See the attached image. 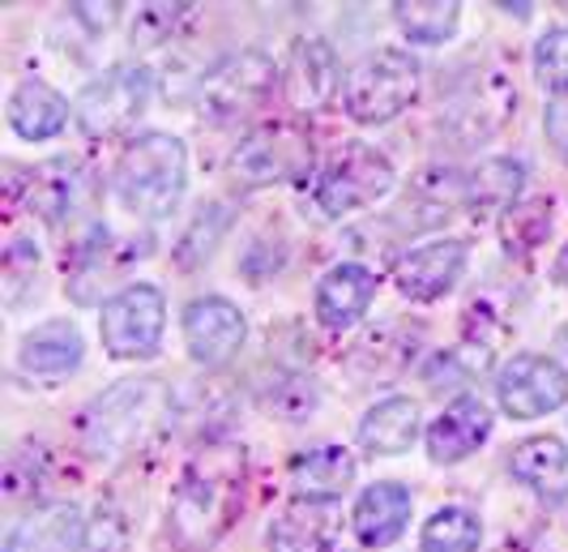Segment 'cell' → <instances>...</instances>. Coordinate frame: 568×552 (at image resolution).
Returning a JSON list of instances; mask_svg holds the SVG:
<instances>
[{
	"label": "cell",
	"mask_w": 568,
	"mask_h": 552,
	"mask_svg": "<svg viewBox=\"0 0 568 552\" xmlns=\"http://www.w3.org/2000/svg\"><path fill=\"white\" fill-rule=\"evenodd\" d=\"M244 489V445L205 441L193 463L184 466L171 493V535L184 549L214 544L231 526L235 501Z\"/></svg>",
	"instance_id": "1"
},
{
	"label": "cell",
	"mask_w": 568,
	"mask_h": 552,
	"mask_svg": "<svg viewBox=\"0 0 568 552\" xmlns=\"http://www.w3.org/2000/svg\"><path fill=\"white\" fill-rule=\"evenodd\" d=\"M171 403H175V394L159 378L115 381L112 390H103L99 399L85 403L82 420H78L82 450L90 459H108V463L138 450L159 420H171Z\"/></svg>",
	"instance_id": "2"
},
{
	"label": "cell",
	"mask_w": 568,
	"mask_h": 552,
	"mask_svg": "<svg viewBox=\"0 0 568 552\" xmlns=\"http://www.w3.org/2000/svg\"><path fill=\"white\" fill-rule=\"evenodd\" d=\"M189 180V150L171 133L129 138L112 172V189L120 205L138 219H168L184 198Z\"/></svg>",
	"instance_id": "3"
},
{
	"label": "cell",
	"mask_w": 568,
	"mask_h": 552,
	"mask_svg": "<svg viewBox=\"0 0 568 552\" xmlns=\"http://www.w3.org/2000/svg\"><path fill=\"white\" fill-rule=\"evenodd\" d=\"M419 99V60L402 48H376L346 73L342 108L359 124H389Z\"/></svg>",
	"instance_id": "4"
},
{
	"label": "cell",
	"mask_w": 568,
	"mask_h": 552,
	"mask_svg": "<svg viewBox=\"0 0 568 552\" xmlns=\"http://www.w3.org/2000/svg\"><path fill=\"white\" fill-rule=\"evenodd\" d=\"M394 189V163L368 142H342L313 180V205L321 219H346L368 210Z\"/></svg>",
	"instance_id": "5"
},
{
	"label": "cell",
	"mask_w": 568,
	"mask_h": 552,
	"mask_svg": "<svg viewBox=\"0 0 568 552\" xmlns=\"http://www.w3.org/2000/svg\"><path fill=\"white\" fill-rule=\"evenodd\" d=\"M278 78H283V69L265 52H256V48L231 52L219 64H210V73L197 82V112L205 120H219V124L248 117L253 108H261L274 94Z\"/></svg>",
	"instance_id": "6"
},
{
	"label": "cell",
	"mask_w": 568,
	"mask_h": 552,
	"mask_svg": "<svg viewBox=\"0 0 568 552\" xmlns=\"http://www.w3.org/2000/svg\"><path fill=\"white\" fill-rule=\"evenodd\" d=\"M150 99H154V73L145 64H115L94 82H85L73 103V117L90 138H120L145 117Z\"/></svg>",
	"instance_id": "7"
},
{
	"label": "cell",
	"mask_w": 568,
	"mask_h": 552,
	"mask_svg": "<svg viewBox=\"0 0 568 552\" xmlns=\"http://www.w3.org/2000/svg\"><path fill=\"white\" fill-rule=\"evenodd\" d=\"M308 172H313V138L291 120L253 129L231 154V175L240 189H265V184L300 180Z\"/></svg>",
	"instance_id": "8"
},
{
	"label": "cell",
	"mask_w": 568,
	"mask_h": 552,
	"mask_svg": "<svg viewBox=\"0 0 568 552\" xmlns=\"http://www.w3.org/2000/svg\"><path fill=\"white\" fill-rule=\"evenodd\" d=\"M168 330V295L154 283H133L115 291L99 313V339L115 360H150L163 348Z\"/></svg>",
	"instance_id": "9"
},
{
	"label": "cell",
	"mask_w": 568,
	"mask_h": 552,
	"mask_svg": "<svg viewBox=\"0 0 568 552\" xmlns=\"http://www.w3.org/2000/svg\"><path fill=\"white\" fill-rule=\"evenodd\" d=\"M517 112V90L505 73H475L449 94L440 112V133L449 145H479L491 133H500Z\"/></svg>",
	"instance_id": "10"
},
{
	"label": "cell",
	"mask_w": 568,
	"mask_h": 552,
	"mask_svg": "<svg viewBox=\"0 0 568 552\" xmlns=\"http://www.w3.org/2000/svg\"><path fill=\"white\" fill-rule=\"evenodd\" d=\"M145 253H150V240H129V235H115L112 228L94 223L64 258V265H69V295L78 304H99L103 291Z\"/></svg>",
	"instance_id": "11"
},
{
	"label": "cell",
	"mask_w": 568,
	"mask_h": 552,
	"mask_svg": "<svg viewBox=\"0 0 568 552\" xmlns=\"http://www.w3.org/2000/svg\"><path fill=\"white\" fill-rule=\"evenodd\" d=\"M496 399L513 420H539L568 403V373L551 355L521 351L496 373Z\"/></svg>",
	"instance_id": "12"
},
{
	"label": "cell",
	"mask_w": 568,
	"mask_h": 552,
	"mask_svg": "<svg viewBox=\"0 0 568 552\" xmlns=\"http://www.w3.org/2000/svg\"><path fill=\"white\" fill-rule=\"evenodd\" d=\"M283 99L291 112H325L342 94V60L325 39H300L283 64Z\"/></svg>",
	"instance_id": "13"
},
{
	"label": "cell",
	"mask_w": 568,
	"mask_h": 552,
	"mask_svg": "<svg viewBox=\"0 0 568 552\" xmlns=\"http://www.w3.org/2000/svg\"><path fill=\"white\" fill-rule=\"evenodd\" d=\"M244 334H248V321L223 295H197L184 309V343H189V355L205 369L227 364L244 348Z\"/></svg>",
	"instance_id": "14"
},
{
	"label": "cell",
	"mask_w": 568,
	"mask_h": 552,
	"mask_svg": "<svg viewBox=\"0 0 568 552\" xmlns=\"http://www.w3.org/2000/svg\"><path fill=\"white\" fill-rule=\"evenodd\" d=\"M466 262H470L466 240H432L402 253L394 265V283L406 300H440L466 274Z\"/></svg>",
	"instance_id": "15"
},
{
	"label": "cell",
	"mask_w": 568,
	"mask_h": 552,
	"mask_svg": "<svg viewBox=\"0 0 568 552\" xmlns=\"http://www.w3.org/2000/svg\"><path fill=\"white\" fill-rule=\"evenodd\" d=\"M491 433V411L479 394H462L440 411L427 429V459L436 466H454L470 459Z\"/></svg>",
	"instance_id": "16"
},
{
	"label": "cell",
	"mask_w": 568,
	"mask_h": 552,
	"mask_svg": "<svg viewBox=\"0 0 568 552\" xmlns=\"http://www.w3.org/2000/svg\"><path fill=\"white\" fill-rule=\"evenodd\" d=\"M372 300H376V274L368 265L338 262L334 270H325V279L316 283L313 309L325 330H351L355 321H364Z\"/></svg>",
	"instance_id": "17"
},
{
	"label": "cell",
	"mask_w": 568,
	"mask_h": 552,
	"mask_svg": "<svg viewBox=\"0 0 568 552\" xmlns=\"http://www.w3.org/2000/svg\"><path fill=\"white\" fill-rule=\"evenodd\" d=\"M342 531V510L334 501H291L270 523L265 544L270 552H329Z\"/></svg>",
	"instance_id": "18"
},
{
	"label": "cell",
	"mask_w": 568,
	"mask_h": 552,
	"mask_svg": "<svg viewBox=\"0 0 568 552\" xmlns=\"http://www.w3.org/2000/svg\"><path fill=\"white\" fill-rule=\"evenodd\" d=\"M410 489H402L394 480H381L359 493L355 501V514H351V526H355V540L364 549H389L398 544L406 523H410Z\"/></svg>",
	"instance_id": "19"
},
{
	"label": "cell",
	"mask_w": 568,
	"mask_h": 552,
	"mask_svg": "<svg viewBox=\"0 0 568 552\" xmlns=\"http://www.w3.org/2000/svg\"><path fill=\"white\" fill-rule=\"evenodd\" d=\"M85 355V343H82V330L73 325V321H43V325H34L27 339H22V348H18V369L27 373V378H64V373H73L78 364H82Z\"/></svg>",
	"instance_id": "20"
},
{
	"label": "cell",
	"mask_w": 568,
	"mask_h": 552,
	"mask_svg": "<svg viewBox=\"0 0 568 552\" xmlns=\"http://www.w3.org/2000/svg\"><path fill=\"white\" fill-rule=\"evenodd\" d=\"M85 172L78 159H48L27 175V205L43 223H64L85 202Z\"/></svg>",
	"instance_id": "21"
},
{
	"label": "cell",
	"mask_w": 568,
	"mask_h": 552,
	"mask_svg": "<svg viewBox=\"0 0 568 552\" xmlns=\"http://www.w3.org/2000/svg\"><path fill=\"white\" fill-rule=\"evenodd\" d=\"M85 544V519L78 505L52 501L39 505L30 519L13 526L4 552H82Z\"/></svg>",
	"instance_id": "22"
},
{
	"label": "cell",
	"mask_w": 568,
	"mask_h": 552,
	"mask_svg": "<svg viewBox=\"0 0 568 552\" xmlns=\"http://www.w3.org/2000/svg\"><path fill=\"white\" fill-rule=\"evenodd\" d=\"M286 480L304 501H338L355 484V454L342 445H316L308 454L291 459Z\"/></svg>",
	"instance_id": "23"
},
{
	"label": "cell",
	"mask_w": 568,
	"mask_h": 552,
	"mask_svg": "<svg viewBox=\"0 0 568 552\" xmlns=\"http://www.w3.org/2000/svg\"><path fill=\"white\" fill-rule=\"evenodd\" d=\"M513 480H521L542 501H565L568 496V445L560 436H530L513 450L509 459Z\"/></svg>",
	"instance_id": "24"
},
{
	"label": "cell",
	"mask_w": 568,
	"mask_h": 552,
	"mask_svg": "<svg viewBox=\"0 0 568 552\" xmlns=\"http://www.w3.org/2000/svg\"><path fill=\"white\" fill-rule=\"evenodd\" d=\"M9 124L27 142H48V138H57L60 129L69 124V99L48 87V82L27 78L9 94Z\"/></svg>",
	"instance_id": "25"
},
{
	"label": "cell",
	"mask_w": 568,
	"mask_h": 552,
	"mask_svg": "<svg viewBox=\"0 0 568 552\" xmlns=\"http://www.w3.org/2000/svg\"><path fill=\"white\" fill-rule=\"evenodd\" d=\"M419 436V403L415 399H381L376 408H368V415L359 420V445L368 454H385L394 459L402 450H410V441Z\"/></svg>",
	"instance_id": "26"
},
{
	"label": "cell",
	"mask_w": 568,
	"mask_h": 552,
	"mask_svg": "<svg viewBox=\"0 0 568 552\" xmlns=\"http://www.w3.org/2000/svg\"><path fill=\"white\" fill-rule=\"evenodd\" d=\"M410 360H415V334L406 325H381V330L364 334L351 351V369L376 385L402 378L410 369Z\"/></svg>",
	"instance_id": "27"
},
{
	"label": "cell",
	"mask_w": 568,
	"mask_h": 552,
	"mask_svg": "<svg viewBox=\"0 0 568 552\" xmlns=\"http://www.w3.org/2000/svg\"><path fill=\"white\" fill-rule=\"evenodd\" d=\"M526 184V163L521 159H484L462 175V205L470 210H509L517 205V193Z\"/></svg>",
	"instance_id": "28"
},
{
	"label": "cell",
	"mask_w": 568,
	"mask_h": 552,
	"mask_svg": "<svg viewBox=\"0 0 568 552\" xmlns=\"http://www.w3.org/2000/svg\"><path fill=\"white\" fill-rule=\"evenodd\" d=\"M484 523L462 505H440L419 531V552H479Z\"/></svg>",
	"instance_id": "29"
},
{
	"label": "cell",
	"mask_w": 568,
	"mask_h": 552,
	"mask_svg": "<svg viewBox=\"0 0 568 552\" xmlns=\"http://www.w3.org/2000/svg\"><path fill=\"white\" fill-rule=\"evenodd\" d=\"M394 22L406 39L415 43H445L454 39L457 22H462V4H440V0H424V4H394Z\"/></svg>",
	"instance_id": "30"
},
{
	"label": "cell",
	"mask_w": 568,
	"mask_h": 552,
	"mask_svg": "<svg viewBox=\"0 0 568 552\" xmlns=\"http://www.w3.org/2000/svg\"><path fill=\"white\" fill-rule=\"evenodd\" d=\"M551 232V202L547 198H530V202H517L505 210L500 219V240L509 253H530L539 249Z\"/></svg>",
	"instance_id": "31"
},
{
	"label": "cell",
	"mask_w": 568,
	"mask_h": 552,
	"mask_svg": "<svg viewBox=\"0 0 568 552\" xmlns=\"http://www.w3.org/2000/svg\"><path fill=\"white\" fill-rule=\"evenodd\" d=\"M223 232H227V210H223L219 202L201 205L197 219L189 223V232L180 235V244H175V262L184 265V270L201 265L210 253H214V244L223 240Z\"/></svg>",
	"instance_id": "32"
},
{
	"label": "cell",
	"mask_w": 568,
	"mask_h": 552,
	"mask_svg": "<svg viewBox=\"0 0 568 552\" xmlns=\"http://www.w3.org/2000/svg\"><path fill=\"white\" fill-rule=\"evenodd\" d=\"M265 403L283 420H308L321 408V385L313 378H304V373H283V378H270Z\"/></svg>",
	"instance_id": "33"
},
{
	"label": "cell",
	"mask_w": 568,
	"mask_h": 552,
	"mask_svg": "<svg viewBox=\"0 0 568 552\" xmlns=\"http://www.w3.org/2000/svg\"><path fill=\"white\" fill-rule=\"evenodd\" d=\"M535 78L551 90H568V27L547 30L535 43Z\"/></svg>",
	"instance_id": "34"
},
{
	"label": "cell",
	"mask_w": 568,
	"mask_h": 552,
	"mask_svg": "<svg viewBox=\"0 0 568 552\" xmlns=\"http://www.w3.org/2000/svg\"><path fill=\"white\" fill-rule=\"evenodd\" d=\"M189 9L184 4H145L138 9V18H133V27H129V43L133 48H154V43H163L171 39V30L180 27V18H184Z\"/></svg>",
	"instance_id": "35"
},
{
	"label": "cell",
	"mask_w": 568,
	"mask_h": 552,
	"mask_svg": "<svg viewBox=\"0 0 568 552\" xmlns=\"http://www.w3.org/2000/svg\"><path fill=\"white\" fill-rule=\"evenodd\" d=\"M0 270H4V300L22 304V288H30L34 274H39V249L30 240H13L4 249V265Z\"/></svg>",
	"instance_id": "36"
},
{
	"label": "cell",
	"mask_w": 568,
	"mask_h": 552,
	"mask_svg": "<svg viewBox=\"0 0 568 552\" xmlns=\"http://www.w3.org/2000/svg\"><path fill=\"white\" fill-rule=\"evenodd\" d=\"M124 523H120V514L112 510H99L94 514V523L85 526V544L82 552H124Z\"/></svg>",
	"instance_id": "37"
},
{
	"label": "cell",
	"mask_w": 568,
	"mask_h": 552,
	"mask_svg": "<svg viewBox=\"0 0 568 552\" xmlns=\"http://www.w3.org/2000/svg\"><path fill=\"white\" fill-rule=\"evenodd\" d=\"M542 129H547V142L556 145L568 159V90H556L547 99V112H542Z\"/></svg>",
	"instance_id": "38"
},
{
	"label": "cell",
	"mask_w": 568,
	"mask_h": 552,
	"mask_svg": "<svg viewBox=\"0 0 568 552\" xmlns=\"http://www.w3.org/2000/svg\"><path fill=\"white\" fill-rule=\"evenodd\" d=\"M556 283H565L568 288V244L560 249V258H556Z\"/></svg>",
	"instance_id": "39"
}]
</instances>
